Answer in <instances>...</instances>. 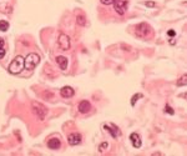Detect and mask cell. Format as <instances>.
Listing matches in <instances>:
<instances>
[{
    "instance_id": "16",
    "label": "cell",
    "mask_w": 187,
    "mask_h": 156,
    "mask_svg": "<svg viewBox=\"0 0 187 156\" xmlns=\"http://www.w3.org/2000/svg\"><path fill=\"white\" fill-rule=\"evenodd\" d=\"M186 81H187V76H186V74H185V75H182V76L177 80L176 84H177V86H185V85H186Z\"/></svg>"
},
{
    "instance_id": "8",
    "label": "cell",
    "mask_w": 187,
    "mask_h": 156,
    "mask_svg": "<svg viewBox=\"0 0 187 156\" xmlns=\"http://www.w3.org/2000/svg\"><path fill=\"white\" fill-rule=\"evenodd\" d=\"M81 140H83V138H81V135H80L79 133H73V134H70V135L68 136V141H69V144L73 145V146L79 145V144L81 143Z\"/></svg>"
},
{
    "instance_id": "21",
    "label": "cell",
    "mask_w": 187,
    "mask_h": 156,
    "mask_svg": "<svg viewBox=\"0 0 187 156\" xmlns=\"http://www.w3.org/2000/svg\"><path fill=\"white\" fill-rule=\"evenodd\" d=\"M104 5H111V4H114V1L115 0H100Z\"/></svg>"
},
{
    "instance_id": "6",
    "label": "cell",
    "mask_w": 187,
    "mask_h": 156,
    "mask_svg": "<svg viewBox=\"0 0 187 156\" xmlns=\"http://www.w3.org/2000/svg\"><path fill=\"white\" fill-rule=\"evenodd\" d=\"M114 8H115V11L119 14V15H124L127 10V1L125 0H115L114 1Z\"/></svg>"
},
{
    "instance_id": "3",
    "label": "cell",
    "mask_w": 187,
    "mask_h": 156,
    "mask_svg": "<svg viewBox=\"0 0 187 156\" xmlns=\"http://www.w3.org/2000/svg\"><path fill=\"white\" fill-rule=\"evenodd\" d=\"M31 110H33V114L36 115L40 120H44L46 118V114H48V109L39 101H33L31 103Z\"/></svg>"
},
{
    "instance_id": "14",
    "label": "cell",
    "mask_w": 187,
    "mask_h": 156,
    "mask_svg": "<svg viewBox=\"0 0 187 156\" xmlns=\"http://www.w3.org/2000/svg\"><path fill=\"white\" fill-rule=\"evenodd\" d=\"M76 23H78L80 26H85V25H86V16L83 15V14L78 15V16H76Z\"/></svg>"
},
{
    "instance_id": "9",
    "label": "cell",
    "mask_w": 187,
    "mask_h": 156,
    "mask_svg": "<svg viewBox=\"0 0 187 156\" xmlns=\"http://www.w3.org/2000/svg\"><path fill=\"white\" fill-rule=\"evenodd\" d=\"M130 140H131V144H132L134 148H136V149H140V148H141L142 141H141V138H140L139 134L132 133V134L130 135Z\"/></svg>"
},
{
    "instance_id": "24",
    "label": "cell",
    "mask_w": 187,
    "mask_h": 156,
    "mask_svg": "<svg viewBox=\"0 0 187 156\" xmlns=\"http://www.w3.org/2000/svg\"><path fill=\"white\" fill-rule=\"evenodd\" d=\"M4 44H5V43H4V39L0 38V48H4Z\"/></svg>"
},
{
    "instance_id": "4",
    "label": "cell",
    "mask_w": 187,
    "mask_h": 156,
    "mask_svg": "<svg viewBox=\"0 0 187 156\" xmlns=\"http://www.w3.org/2000/svg\"><path fill=\"white\" fill-rule=\"evenodd\" d=\"M135 30H136V35L140 36V38H146V36L150 38V36L152 35V29H151V26H150L149 24H146V23L139 24Z\"/></svg>"
},
{
    "instance_id": "17",
    "label": "cell",
    "mask_w": 187,
    "mask_h": 156,
    "mask_svg": "<svg viewBox=\"0 0 187 156\" xmlns=\"http://www.w3.org/2000/svg\"><path fill=\"white\" fill-rule=\"evenodd\" d=\"M9 29V23L6 20H0V31H6Z\"/></svg>"
},
{
    "instance_id": "7",
    "label": "cell",
    "mask_w": 187,
    "mask_h": 156,
    "mask_svg": "<svg viewBox=\"0 0 187 156\" xmlns=\"http://www.w3.org/2000/svg\"><path fill=\"white\" fill-rule=\"evenodd\" d=\"M104 130H106L107 133H110V135H111L114 139H116V138H119V136L121 135V131H120V129H119L117 126L112 125V124H110V125L105 124V125H104Z\"/></svg>"
},
{
    "instance_id": "2",
    "label": "cell",
    "mask_w": 187,
    "mask_h": 156,
    "mask_svg": "<svg viewBox=\"0 0 187 156\" xmlns=\"http://www.w3.org/2000/svg\"><path fill=\"white\" fill-rule=\"evenodd\" d=\"M23 69H24V58L19 55V56H16V58L10 63L8 70H9L10 74H19V73L23 71Z\"/></svg>"
},
{
    "instance_id": "19",
    "label": "cell",
    "mask_w": 187,
    "mask_h": 156,
    "mask_svg": "<svg viewBox=\"0 0 187 156\" xmlns=\"http://www.w3.org/2000/svg\"><path fill=\"white\" fill-rule=\"evenodd\" d=\"M165 113H167V114H170V115H174V114H175L174 109H172L170 105H166V106H165Z\"/></svg>"
},
{
    "instance_id": "18",
    "label": "cell",
    "mask_w": 187,
    "mask_h": 156,
    "mask_svg": "<svg viewBox=\"0 0 187 156\" xmlns=\"http://www.w3.org/2000/svg\"><path fill=\"white\" fill-rule=\"evenodd\" d=\"M107 148H109V143H107V141H104V143L100 144V146H99V151H100V153H104L105 150H107Z\"/></svg>"
},
{
    "instance_id": "13",
    "label": "cell",
    "mask_w": 187,
    "mask_h": 156,
    "mask_svg": "<svg viewBox=\"0 0 187 156\" xmlns=\"http://www.w3.org/2000/svg\"><path fill=\"white\" fill-rule=\"evenodd\" d=\"M56 63H58L59 68H60L63 71H65V70L68 69L69 61H68V59H66L65 56H56Z\"/></svg>"
},
{
    "instance_id": "23",
    "label": "cell",
    "mask_w": 187,
    "mask_h": 156,
    "mask_svg": "<svg viewBox=\"0 0 187 156\" xmlns=\"http://www.w3.org/2000/svg\"><path fill=\"white\" fill-rule=\"evenodd\" d=\"M5 56V49L4 48H0V59H3Z\"/></svg>"
},
{
    "instance_id": "10",
    "label": "cell",
    "mask_w": 187,
    "mask_h": 156,
    "mask_svg": "<svg viewBox=\"0 0 187 156\" xmlns=\"http://www.w3.org/2000/svg\"><path fill=\"white\" fill-rule=\"evenodd\" d=\"M75 94V90L71 88V86H64L61 90H60V95L65 99H69V98H73Z\"/></svg>"
},
{
    "instance_id": "20",
    "label": "cell",
    "mask_w": 187,
    "mask_h": 156,
    "mask_svg": "<svg viewBox=\"0 0 187 156\" xmlns=\"http://www.w3.org/2000/svg\"><path fill=\"white\" fill-rule=\"evenodd\" d=\"M144 4H145L147 8H156V3H155V1H145Z\"/></svg>"
},
{
    "instance_id": "5",
    "label": "cell",
    "mask_w": 187,
    "mask_h": 156,
    "mask_svg": "<svg viewBox=\"0 0 187 156\" xmlns=\"http://www.w3.org/2000/svg\"><path fill=\"white\" fill-rule=\"evenodd\" d=\"M58 44H59V48L61 50H69L70 46H71V43H70V38L66 35V34H60L59 38H58Z\"/></svg>"
},
{
    "instance_id": "15",
    "label": "cell",
    "mask_w": 187,
    "mask_h": 156,
    "mask_svg": "<svg viewBox=\"0 0 187 156\" xmlns=\"http://www.w3.org/2000/svg\"><path fill=\"white\" fill-rule=\"evenodd\" d=\"M142 96H144V95H142V94H140V93H139V94H135V95L131 98V106H135V105H136V103H137V100H139V99H141Z\"/></svg>"
},
{
    "instance_id": "1",
    "label": "cell",
    "mask_w": 187,
    "mask_h": 156,
    "mask_svg": "<svg viewBox=\"0 0 187 156\" xmlns=\"http://www.w3.org/2000/svg\"><path fill=\"white\" fill-rule=\"evenodd\" d=\"M39 63H40V56L35 53H31L26 58H24V68L26 70H34Z\"/></svg>"
},
{
    "instance_id": "22",
    "label": "cell",
    "mask_w": 187,
    "mask_h": 156,
    "mask_svg": "<svg viewBox=\"0 0 187 156\" xmlns=\"http://www.w3.org/2000/svg\"><path fill=\"white\" fill-rule=\"evenodd\" d=\"M167 35H169L170 38H174V36L176 35V33H175V30H169V31H167Z\"/></svg>"
},
{
    "instance_id": "11",
    "label": "cell",
    "mask_w": 187,
    "mask_h": 156,
    "mask_svg": "<svg viewBox=\"0 0 187 156\" xmlns=\"http://www.w3.org/2000/svg\"><path fill=\"white\" fill-rule=\"evenodd\" d=\"M78 108H79V111L81 114H88L91 110V104L88 100H83V101H80V104H79Z\"/></svg>"
},
{
    "instance_id": "12",
    "label": "cell",
    "mask_w": 187,
    "mask_h": 156,
    "mask_svg": "<svg viewBox=\"0 0 187 156\" xmlns=\"http://www.w3.org/2000/svg\"><path fill=\"white\" fill-rule=\"evenodd\" d=\"M60 146H61V141L58 138H53L48 141V148L51 150H58V149H60Z\"/></svg>"
}]
</instances>
